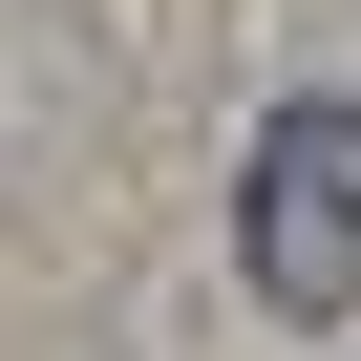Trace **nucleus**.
Here are the masks:
<instances>
[{"label":"nucleus","mask_w":361,"mask_h":361,"mask_svg":"<svg viewBox=\"0 0 361 361\" xmlns=\"http://www.w3.org/2000/svg\"><path fill=\"white\" fill-rule=\"evenodd\" d=\"M234 255H255L276 319H361V106H340V85L255 128V170H234Z\"/></svg>","instance_id":"1"}]
</instances>
